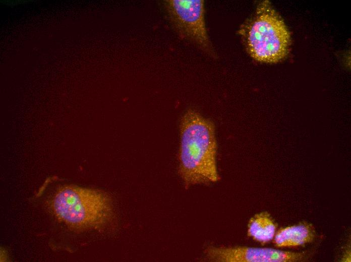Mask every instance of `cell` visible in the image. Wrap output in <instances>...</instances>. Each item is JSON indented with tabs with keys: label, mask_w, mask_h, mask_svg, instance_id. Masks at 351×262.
I'll list each match as a JSON object with an SVG mask.
<instances>
[{
	"label": "cell",
	"mask_w": 351,
	"mask_h": 262,
	"mask_svg": "<svg viewBox=\"0 0 351 262\" xmlns=\"http://www.w3.org/2000/svg\"><path fill=\"white\" fill-rule=\"evenodd\" d=\"M205 253L207 259L216 262H296L306 260L311 256L307 252L242 246H211Z\"/></svg>",
	"instance_id": "4"
},
{
	"label": "cell",
	"mask_w": 351,
	"mask_h": 262,
	"mask_svg": "<svg viewBox=\"0 0 351 262\" xmlns=\"http://www.w3.org/2000/svg\"><path fill=\"white\" fill-rule=\"evenodd\" d=\"M166 7L173 21L185 34L201 46L210 47L203 1L170 0L166 1Z\"/></svg>",
	"instance_id": "5"
},
{
	"label": "cell",
	"mask_w": 351,
	"mask_h": 262,
	"mask_svg": "<svg viewBox=\"0 0 351 262\" xmlns=\"http://www.w3.org/2000/svg\"><path fill=\"white\" fill-rule=\"evenodd\" d=\"M179 172L186 187L219 179L213 123L194 110L183 115L180 125Z\"/></svg>",
	"instance_id": "1"
},
{
	"label": "cell",
	"mask_w": 351,
	"mask_h": 262,
	"mask_svg": "<svg viewBox=\"0 0 351 262\" xmlns=\"http://www.w3.org/2000/svg\"><path fill=\"white\" fill-rule=\"evenodd\" d=\"M276 226L267 212H261L252 217L248 223V235L262 244L272 240Z\"/></svg>",
	"instance_id": "7"
},
{
	"label": "cell",
	"mask_w": 351,
	"mask_h": 262,
	"mask_svg": "<svg viewBox=\"0 0 351 262\" xmlns=\"http://www.w3.org/2000/svg\"><path fill=\"white\" fill-rule=\"evenodd\" d=\"M315 237V231L306 222L280 229L274 237V243L278 247L302 246L310 243Z\"/></svg>",
	"instance_id": "6"
},
{
	"label": "cell",
	"mask_w": 351,
	"mask_h": 262,
	"mask_svg": "<svg viewBox=\"0 0 351 262\" xmlns=\"http://www.w3.org/2000/svg\"><path fill=\"white\" fill-rule=\"evenodd\" d=\"M241 31L249 53L258 61L278 62L289 53L290 34L268 1L259 4L255 14Z\"/></svg>",
	"instance_id": "3"
},
{
	"label": "cell",
	"mask_w": 351,
	"mask_h": 262,
	"mask_svg": "<svg viewBox=\"0 0 351 262\" xmlns=\"http://www.w3.org/2000/svg\"><path fill=\"white\" fill-rule=\"evenodd\" d=\"M49 204L56 218L76 231L102 228L112 216L110 201L106 194L73 184L60 186Z\"/></svg>",
	"instance_id": "2"
}]
</instances>
